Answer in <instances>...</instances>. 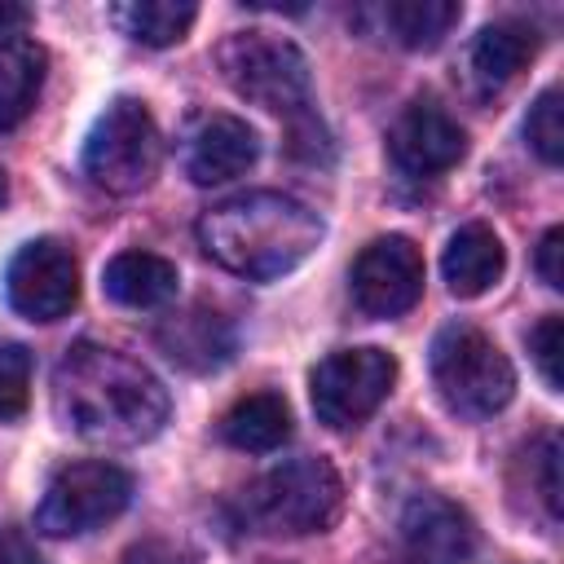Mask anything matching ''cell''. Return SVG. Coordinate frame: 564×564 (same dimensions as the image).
I'll list each match as a JSON object with an SVG mask.
<instances>
[{"label":"cell","mask_w":564,"mask_h":564,"mask_svg":"<svg viewBox=\"0 0 564 564\" xmlns=\"http://www.w3.org/2000/svg\"><path fill=\"white\" fill-rule=\"evenodd\" d=\"M128 502H132V476L119 463H106V458L66 463L48 480L35 507V529L44 538H84L110 524L115 516H123Z\"/></svg>","instance_id":"52a82bcc"},{"label":"cell","mask_w":564,"mask_h":564,"mask_svg":"<svg viewBox=\"0 0 564 564\" xmlns=\"http://www.w3.org/2000/svg\"><path fill=\"white\" fill-rule=\"evenodd\" d=\"M154 344L163 348L167 361H176L181 370H194V375H207V370H220L229 357H234V326L207 308V304H189L172 317L159 322L154 330Z\"/></svg>","instance_id":"5bb4252c"},{"label":"cell","mask_w":564,"mask_h":564,"mask_svg":"<svg viewBox=\"0 0 564 564\" xmlns=\"http://www.w3.org/2000/svg\"><path fill=\"white\" fill-rule=\"evenodd\" d=\"M159 163H163V137L145 101L115 97L97 115L84 141V176L97 189L128 198V194H141L159 176Z\"/></svg>","instance_id":"8992f818"},{"label":"cell","mask_w":564,"mask_h":564,"mask_svg":"<svg viewBox=\"0 0 564 564\" xmlns=\"http://www.w3.org/2000/svg\"><path fill=\"white\" fill-rule=\"evenodd\" d=\"M4 198H9V185H4V172H0V207H4Z\"/></svg>","instance_id":"f546056e"},{"label":"cell","mask_w":564,"mask_h":564,"mask_svg":"<svg viewBox=\"0 0 564 564\" xmlns=\"http://www.w3.org/2000/svg\"><path fill=\"white\" fill-rule=\"evenodd\" d=\"M9 304L31 322H57L79 300V260L57 238L26 242L9 264Z\"/></svg>","instance_id":"30bf717a"},{"label":"cell","mask_w":564,"mask_h":564,"mask_svg":"<svg viewBox=\"0 0 564 564\" xmlns=\"http://www.w3.org/2000/svg\"><path fill=\"white\" fill-rule=\"evenodd\" d=\"M31 22V9L26 4H13V0H0V35L13 40V31H22Z\"/></svg>","instance_id":"f1b7e54d"},{"label":"cell","mask_w":564,"mask_h":564,"mask_svg":"<svg viewBox=\"0 0 564 564\" xmlns=\"http://www.w3.org/2000/svg\"><path fill=\"white\" fill-rule=\"evenodd\" d=\"M247 516L264 533H326L344 516V480L326 458H291L269 467L247 489Z\"/></svg>","instance_id":"3957f363"},{"label":"cell","mask_w":564,"mask_h":564,"mask_svg":"<svg viewBox=\"0 0 564 564\" xmlns=\"http://www.w3.org/2000/svg\"><path fill=\"white\" fill-rule=\"evenodd\" d=\"M216 66L238 97H247L251 106L273 110V115H304V106L313 97V75H308L304 48L273 31L225 35L216 48Z\"/></svg>","instance_id":"5b68a950"},{"label":"cell","mask_w":564,"mask_h":564,"mask_svg":"<svg viewBox=\"0 0 564 564\" xmlns=\"http://www.w3.org/2000/svg\"><path fill=\"white\" fill-rule=\"evenodd\" d=\"M194 18H198V9L185 4V0H123V4H110V22L145 48L181 44L189 35Z\"/></svg>","instance_id":"44dd1931"},{"label":"cell","mask_w":564,"mask_h":564,"mask_svg":"<svg viewBox=\"0 0 564 564\" xmlns=\"http://www.w3.org/2000/svg\"><path fill=\"white\" fill-rule=\"evenodd\" d=\"M432 383L463 419H489L516 397V366L471 322H449L432 339Z\"/></svg>","instance_id":"277c9868"},{"label":"cell","mask_w":564,"mask_h":564,"mask_svg":"<svg viewBox=\"0 0 564 564\" xmlns=\"http://www.w3.org/2000/svg\"><path fill=\"white\" fill-rule=\"evenodd\" d=\"M35 357L22 344H0V423H13L31 405Z\"/></svg>","instance_id":"603a6c76"},{"label":"cell","mask_w":564,"mask_h":564,"mask_svg":"<svg viewBox=\"0 0 564 564\" xmlns=\"http://www.w3.org/2000/svg\"><path fill=\"white\" fill-rule=\"evenodd\" d=\"M194 234L220 269L251 278V282H273L282 273L300 269L317 251L326 225L308 203H300L291 194L247 189V194H234V198L207 207L198 216Z\"/></svg>","instance_id":"7a4b0ae2"},{"label":"cell","mask_w":564,"mask_h":564,"mask_svg":"<svg viewBox=\"0 0 564 564\" xmlns=\"http://www.w3.org/2000/svg\"><path fill=\"white\" fill-rule=\"evenodd\" d=\"M260 159V137L247 119L207 110L194 115L189 128L181 132V167L194 185H225L242 176Z\"/></svg>","instance_id":"8fae6325"},{"label":"cell","mask_w":564,"mask_h":564,"mask_svg":"<svg viewBox=\"0 0 564 564\" xmlns=\"http://www.w3.org/2000/svg\"><path fill=\"white\" fill-rule=\"evenodd\" d=\"M176 264L154 251H119L101 273V291L123 308H163L176 300Z\"/></svg>","instance_id":"2e32d148"},{"label":"cell","mask_w":564,"mask_h":564,"mask_svg":"<svg viewBox=\"0 0 564 564\" xmlns=\"http://www.w3.org/2000/svg\"><path fill=\"white\" fill-rule=\"evenodd\" d=\"M220 436L242 449V454H269L291 436V405L278 392H251L238 397L225 419H220Z\"/></svg>","instance_id":"d6986e66"},{"label":"cell","mask_w":564,"mask_h":564,"mask_svg":"<svg viewBox=\"0 0 564 564\" xmlns=\"http://www.w3.org/2000/svg\"><path fill=\"white\" fill-rule=\"evenodd\" d=\"M538 44H542V35L524 22H489L471 44V70L489 88H502L538 57Z\"/></svg>","instance_id":"ffe728a7"},{"label":"cell","mask_w":564,"mask_h":564,"mask_svg":"<svg viewBox=\"0 0 564 564\" xmlns=\"http://www.w3.org/2000/svg\"><path fill=\"white\" fill-rule=\"evenodd\" d=\"M401 542L410 564H467L476 551V524L458 502L419 494L401 516Z\"/></svg>","instance_id":"4fadbf2b"},{"label":"cell","mask_w":564,"mask_h":564,"mask_svg":"<svg viewBox=\"0 0 564 564\" xmlns=\"http://www.w3.org/2000/svg\"><path fill=\"white\" fill-rule=\"evenodd\" d=\"M538 458V480H542V502L551 516H560V441L542 436V454Z\"/></svg>","instance_id":"4316f807"},{"label":"cell","mask_w":564,"mask_h":564,"mask_svg":"<svg viewBox=\"0 0 564 564\" xmlns=\"http://www.w3.org/2000/svg\"><path fill=\"white\" fill-rule=\"evenodd\" d=\"M48 53L31 35L0 40V132H13L31 110L44 88Z\"/></svg>","instance_id":"ac0fdd59"},{"label":"cell","mask_w":564,"mask_h":564,"mask_svg":"<svg viewBox=\"0 0 564 564\" xmlns=\"http://www.w3.org/2000/svg\"><path fill=\"white\" fill-rule=\"evenodd\" d=\"M397 383V357L383 348H335L308 375L313 410L326 427L348 432L366 423Z\"/></svg>","instance_id":"ba28073f"},{"label":"cell","mask_w":564,"mask_h":564,"mask_svg":"<svg viewBox=\"0 0 564 564\" xmlns=\"http://www.w3.org/2000/svg\"><path fill=\"white\" fill-rule=\"evenodd\" d=\"M388 154L405 176H441L467 154V132L436 101H410L388 128Z\"/></svg>","instance_id":"7c38bea8"},{"label":"cell","mask_w":564,"mask_h":564,"mask_svg":"<svg viewBox=\"0 0 564 564\" xmlns=\"http://www.w3.org/2000/svg\"><path fill=\"white\" fill-rule=\"evenodd\" d=\"M524 141L551 167L564 159V97H560V88L538 93V101L529 106V119H524Z\"/></svg>","instance_id":"7402d4cb"},{"label":"cell","mask_w":564,"mask_h":564,"mask_svg":"<svg viewBox=\"0 0 564 564\" xmlns=\"http://www.w3.org/2000/svg\"><path fill=\"white\" fill-rule=\"evenodd\" d=\"M57 419L93 445H141L167 423V388L128 352L106 344H70L53 370Z\"/></svg>","instance_id":"6da1fadb"},{"label":"cell","mask_w":564,"mask_h":564,"mask_svg":"<svg viewBox=\"0 0 564 564\" xmlns=\"http://www.w3.org/2000/svg\"><path fill=\"white\" fill-rule=\"evenodd\" d=\"M529 352H533V366L542 375V383L551 392H560L564 375H560V357H564V317L560 313H546L533 330H529Z\"/></svg>","instance_id":"cb8c5ba5"},{"label":"cell","mask_w":564,"mask_h":564,"mask_svg":"<svg viewBox=\"0 0 564 564\" xmlns=\"http://www.w3.org/2000/svg\"><path fill=\"white\" fill-rule=\"evenodd\" d=\"M560 256H564V229L555 225V229H546V234H542V242H538V256H533V269H538V278H542L551 291H560V286H564V269H560Z\"/></svg>","instance_id":"484cf974"},{"label":"cell","mask_w":564,"mask_h":564,"mask_svg":"<svg viewBox=\"0 0 564 564\" xmlns=\"http://www.w3.org/2000/svg\"><path fill=\"white\" fill-rule=\"evenodd\" d=\"M0 564H44V555H40V546L22 529L4 524L0 529Z\"/></svg>","instance_id":"83f0119b"},{"label":"cell","mask_w":564,"mask_h":564,"mask_svg":"<svg viewBox=\"0 0 564 564\" xmlns=\"http://www.w3.org/2000/svg\"><path fill=\"white\" fill-rule=\"evenodd\" d=\"M507 269V251H502V238L485 225V220H467L449 234L445 242V256H441V273H445V286L458 295V300H476L485 295Z\"/></svg>","instance_id":"9a60e30c"},{"label":"cell","mask_w":564,"mask_h":564,"mask_svg":"<svg viewBox=\"0 0 564 564\" xmlns=\"http://www.w3.org/2000/svg\"><path fill=\"white\" fill-rule=\"evenodd\" d=\"M423 278H427L423 251L405 234H383L366 242L361 256L352 260L348 291L366 317H401L419 304Z\"/></svg>","instance_id":"9c48e42d"},{"label":"cell","mask_w":564,"mask_h":564,"mask_svg":"<svg viewBox=\"0 0 564 564\" xmlns=\"http://www.w3.org/2000/svg\"><path fill=\"white\" fill-rule=\"evenodd\" d=\"M123 564H198V555L181 542H167V538H150V542H137Z\"/></svg>","instance_id":"d4e9b609"},{"label":"cell","mask_w":564,"mask_h":564,"mask_svg":"<svg viewBox=\"0 0 564 564\" xmlns=\"http://www.w3.org/2000/svg\"><path fill=\"white\" fill-rule=\"evenodd\" d=\"M361 18H375L379 31L392 44L414 48V53H427V48H436L458 26L463 4H454V0H388V4L361 9Z\"/></svg>","instance_id":"e0dca14e"}]
</instances>
